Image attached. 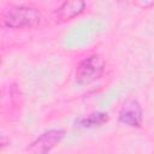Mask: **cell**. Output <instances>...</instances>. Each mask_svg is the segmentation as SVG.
<instances>
[{"label":"cell","instance_id":"1","mask_svg":"<svg viewBox=\"0 0 154 154\" xmlns=\"http://www.w3.org/2000/svg\"><path fill=\"white\" fill-rule=\"evenodd\" d=\"M40 11L24 5H12L2 14V24L12 29L35 28L40 24Z\"/></svg>","mask_w":154,"mask_h":154},{"label":"cell","instance_id":"2","mask_svg":"<svg viewBox=\"0 0 154 154\" xmlns=\"http://www.w3.org/2000/svg\"><path fill=\"white\" fill-rule=\"evenodd\" d=\"M105 67V59L100 54H91L78 64L76 69V82L81 85L90 84L103 75Z\"/></svg>","mask_w":154,"mask_h":154},{"label":"cell","instance_id":"3","mask_svg":"<svg viewBox=\"0 0 154 154\" xmlns=\"http://www.w3.org/2000/svg\"><path fill=\"white\" fill-rule=\"evenodd\" d=\"M65 131L60 129H52L43 134H41L34 142L30 143V146L26 148V150L30 154H48L54 147H57L60 141L64 138Z\"/></svg>","mask_w":154,"mask_h":154},{"label":"cell","instance_id":"4","mask_svg":"<svg viewBox=\"0 0 154 154\" xmlns=\"http://www.w3.org/2000/svg\"><path fill=\"white\" fill-rule=\"evenodd\" d=\"M118 119L120 123L131 126L140 128L143 122V111L137 100H128L120 108Z\"/></svg>","mask_w":154,"mask_h":154},{"label":"cell","instance_id":"5","mask_svg":"<svg viewBox=\"0 0 154 154\" xmlns=\"http://www.w3.org/2000/svg\"><path fill=\"white\" fill-rule=\"evenodd\" d=\"M85 8V2L81 0H71L63 2L53 12V17L57 22H66L79 16Z\"/></svg>","mask_w":154,"mask_h":154},{"label":"cell","instance_id":"6","mask_svg":"<svg viewBox=\"0 0 154 154\" xmlns=\"http://www.w3.org/2000/svg\"><path fill=\"white\" fill-rule=\"evenodd\" d=\"M109 119L108 114L105 112H95L87 117L79 118L76 120V124L81 128H94V126H101L105 123H107Z\"/></svg>","mask_w":154,"mask_h":154}]
</instances>
